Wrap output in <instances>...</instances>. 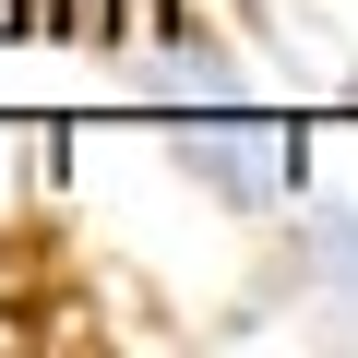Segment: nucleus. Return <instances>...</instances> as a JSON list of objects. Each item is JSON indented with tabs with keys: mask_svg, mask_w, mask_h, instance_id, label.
Returning a JSON list of instances; mask_svg holds the SVG:
<instances>
[{
	"mask_svg": "<svg viewBox=\"0 0 358 358\" xmlns=\"http://www.w3.org/2000/svg\"><path fill=\"white\" fill-rule=\"evenodd\" d=\"M167 167L239 227H275L299 192H310V143L299 131H167Z\"/></svg>",
	"mask_w": 358,
	"mask_h": 358,
	"instance_id": "1",
	"label": "nucleus"
},
{
	"mask_svg": "<svg viewBox=\"0 0 358 358\" xmlns=\"http://www.w3.org/2000/svg\"><path fill=\"white\" fill-rule=\"evenodd\" d=\"M287 263H299V287H334V299L358 310V203L299 192V215H287Z\"/></svg>",
	"mask_w": 358,
	"mask_h": 358,
	"instance_id": "2",
	"label": "nucleus"
},
{
	"mask_svg": "<svg viewBox=\"0 0 358 358\" xmlns=\"http://www.w3.org/2000/svg\"><path fill=\"white\" fill-rule=\"evenodd\" d=\"M48 24H60V36H84V48H120V0H60Z\"/></svg>",
	"mask_w": 358,
	"mask_h": 358,
	"instance_id": "3",
	"label": "nucleus"
},
{
	"mask_svg": "<svg viewBox=\"0 0 358 358\" xmlns=\"http://www.w3.org/2000/svg\"><path fill=\"white\" fill-rule=\"evenodd\" d=\"M0 36H24V24H13V0H0Z\"/></svg>",
	"mask_w": 358,
	"mask_h": 358,
	"instance_id": "4",
	"label": "nucleus"
}]
</instances>
